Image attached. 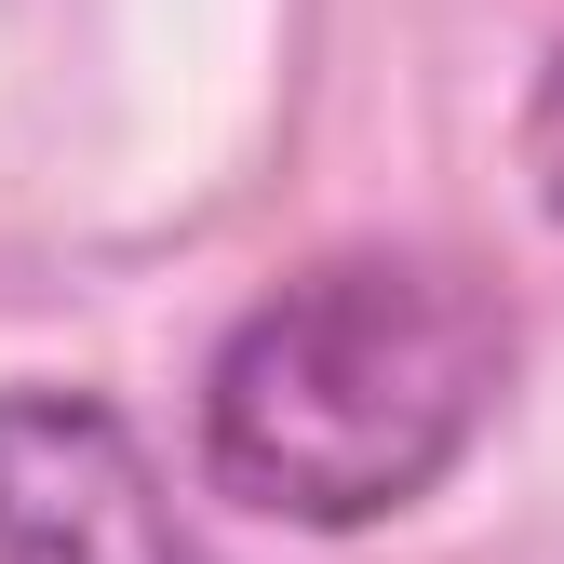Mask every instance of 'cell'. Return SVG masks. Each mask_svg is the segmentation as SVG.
I'll use <instances>...</instances> for the list:
<instances>
[{
  "label": "cell",
  "instance_id": "cell-1",
  "mask_svg": "<svg viewBox=\"0 0 564 564\" xmlns=\"http://www.w3.org/2000/svg\"><path fill=\"white\" fill-rule=\"evenodd\" d=\"M511 403L498 282L431 242H349L282 269L202 349V484L256 524L364 538L444 498Z\"/></svg>",
  "mask_w": 564,
  "mask_h": 564
},
{
  "label": "cell",
  "instance_id": "cell-2",
  "mask_svg": "<svg viewBox=\"0 0 564 564\" xmlns=\"http://www.w3.org/2000/svg\"><path fill=\"white\" fill-rule=\"evenodd\" d=\"M0 564H202L149 431L108 390L67 377L0 390Z\"/></svg>",
  "mask_w": 564,
  "mask_h": 564
},
{
  "label": "cell",
  "instance_id": "cell-3",
  "mask_svg": "<svg viewBox=\"0 0 564 564\" xmlns=\"http://www.w3.org/2000/svg\"><path fill=\"white\" fill-rule=\"evenodd\" d=\"M524 188H538V216L564 229V54L538 67V95H524Z\"/></svg>",
  "mask_w": 564,
  "mask_h": 564
}]
</instances>
